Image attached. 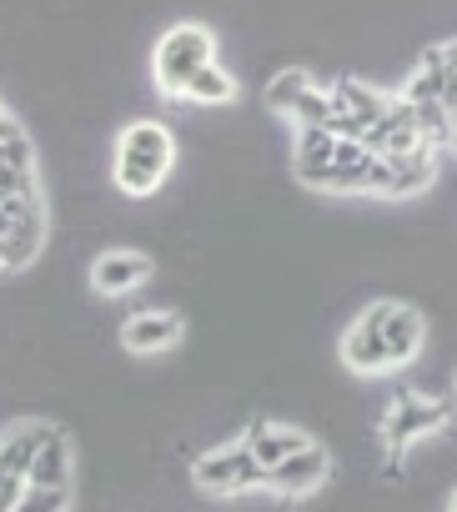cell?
I'll return each mask as SVG.
<instances>
[{"label":"cell","mask_w":457,"mask_h":512,"mask_svg":"<svg viewBox=\"0 0 457 512\" xmlns=\"http://www.w3.org/2000/svg\"><path fill=\"white\" fill-rule=\"evenodd\" d=\"M46 246V201L26 206L16 216V226L0 236V272H11V267H31L36 262V251Z\"/></svg>","instance_id":"ba28073f"},{"label":"cell","mask_w":457,"mask_h":512,"mask_svg":"<svg viewBox=\"0 0 457 512\" xmlns=\"http://www.w3.org/2000/svg\"><path fill=\"white\" fill-rule=\"evenodd\" d=\"M66 482H71V442H66L61 427H46L26 487H36V492H66Z\"/></svg>","instance_id":"30bf717a"},{"label":"cell","mask_w":457,"mask_h":512,"mask_svg":"<svg viewBox=\"0 0 457 512\" xmlns=\"http://www.w3.org/2000/svg\"><path fill=\"white\" fill-rule=\"evenodd\" d=\"M437 171V151L417 146L407 156H387V196H417Z\"/></svg>","instance_id":"4fadbf2b"},{"label":"cell","mask_w":457,"mask_h":512,"mask_svg":"<svg viewBox=\"0 0 457 512\" xmlns=\"http://www.w3.org/2000/svg\"><path fill=\"white\" fill-rule=\"evenodd\" d=\"M191 477L201 492L211 497H237V492H252V487H267V467L252 457L247 442H226L216 452H201L191 462Z\"/></svg>","instance_id":"3957f363"},{"label":"cell","mask_w":457,"mask_h":512,"mask_svg":"<svg viewBox=\"0 0 457 512\" xmlns=\"http://www.w3.org/2000/svg\"><path fill=\"white\" fill-rule=\"evenodd\" d=\"M442 91H447V81H442V71H437V61H432V51H427V61L407 76V86H402L397 96H402L407 106H437Z\"/></svg>","instance_id":"e0dca14e"},{"label":"cell","mask_w":457,"mask_h":512,"mask_svg":"<svg viewBox=\"0 0 457 512\" xmlns=\"http://www.w3.org/2000/svg\"><path fill=\"white\" fill-rule=\"evenodd\" d=\"M307 91H317V81H312L307 71H282V76H272V86H267V106L282 111V116H292Z\"/></svg>","instance_id":"ac0fdd59"},{"label":"cell","mask_w":457,"mask_h":512,"mask_svg":"<svg viewBox=\"0 0 457 512\" xmlns=\"http://www.w3.org/2000/svg\"><path fill=\"white\" fill-rule=\"evenodd\" d=\"M0 166H11V171H36V146H31V136L21 131V136H11L6 146H0Z\"/></svg>","instance_id":"d6986e66"},{"label":"cell","mask_w":457,"mask_h":512,"mask_svg":"<svg viewBox=\"0 0 457 512\" xmlns=\"http://www.w3.org/2000/svg\"><path fill=\"white\" fill-rule=\"evenodd\" d=\"M387 312H392V302H377L347 327V337H342V367L347 372H387V342H382Z\"/></svg>","instance_id":"277c9868"},{"label":"cell","mask_w":457,"mask_h":512,"mask_svg":"<svg viewBox=\"0 0 457 512\" xmlns=\"http://www.w3.org/2000/svg\"><path fill=\"white\" fill-rule=\"evenodd\" d=\"M332 96L362 121V126H382L387 116H392V101L397 96H387V91H372L367 81H357V76H342V81H332Z\"/></svg>","instance_id":"7c38bea8"},{"label":"cell","mask_w":457,"mask_h":512,"mask_svg":"<svg viewBox=\"0 0 457 512\" xmlns=\"http://www.w3.org/2000/svg\"><path fill=\"white\" fill-rule=\"evenodd\" d=\"M377 427L387 432V442H392V452H402L412 437H427V432H437V427H447V407L442 402H427V397H412V392H402L382 417H377Z\"/></svg>","instance_id":"5b68a950"},{"label":"cell","mask_w":457,"mask_h":512,"mask_svg":"<svg viewBox=\"0 0 457 512\" xmlns=\"http://www.w3.org/2000/svg\"><path fill=\"white\" fill-rule=\"evenodd\" d=\"M176 166V136L161 121H131L116 136V186L126 196H151Z\"/></svg>","instance_id":"6da1fadb"},{"label":"cell","mask_w":457,"mask_h":512,"mask_svg":"<svg viewBox=\"0 0 457 512\" xmlns=\"http://www.w3.org/2000/svg\"><path fill=\"white\" fill-rule=\"evenodd\" d=\"M452 146H457V136H452Z\"/></svg>","instance_id":"cb8c5ba5"},{"label":"cell","mask_w":457,"mask_h":512,"mask_svg":"<svg viewBox=\"0 0 457 512\" xmlns=\"http://www.w3.org/2000/svg\"><path fill=\"white\" fill-rule=\"evenodd\" d=\"M0 482H6V472H0Z\"/></svg>","instance_id":"603a6c76"},{"label":"cell","mask_w":457,"mask_h":512,"mask_svg":"<svg viewBox=\"0 0 457 512\" xmlns=\"http://www.w3.org/2000/svg\"><path fill=\"white\" fill-rule=\"evenodd\" d=\"M21 497H26V482H16V477L0 482V512H16V507H21Z\"/></svg>","instance_id":"44dd1931"},{"label":"cell","mask_w":457,"mask_h":512,"mask_svg":"<svg viewBox=\"0 0 457 512\" xmlns=\"http://www.w3.org/2000/svg\"><path fill=\"white\" fill-rule=\"evenodd\" d=\"M452 512H457V492H452Z\"/></svg>","instance_id":"7402d4cb"},{"label":"cell","mask_w":457,"mask_h":512,"mask_svg":"<svg viewBox=\"0 0 457 512\" xmlns=\"http://www.w3.org/2000/svg\"><path fill=\"white\" fill-rule=\"evenodd\" d=\"M242 442L252 447V457L272 472V467H282L287 457H297V452H307L312 447V437L307 432H297V427H282V422H252L247 432H242Z\"/></svg>","instance_id":"9c48e42d"},{"label":"cell","mask_w":457,"mask_h":512,"mask_svg":"<svg viewBox=\"0 0 457 512\" xmlns=\"http://www.w3.org/2000/svg\"><path fill=\"white\" fill-rule=\"evenodd\" d=\"M16 512H66V492H36V487H26V497H21Z\"/></svg>","instance_id":"ffe728a7"},{"label":"cell","mask_w":457,"mask_h":512,"mask_svg":"<svg viewBox=\"0 0 457 512\" xmlns=\"http://www.w3.org/2000/svg\"><path fill=\"white\" fill-rule=\"evenodd\" d=\"M211 61H216L211 31H206V26H176V31L161 36L151 71H156V86H161L166 96H186L191 76H196L201 66H211Z\"/></svg>","instance_id":"7a4b0ae2"},{"label":"cell","mask_w":457,"mask_h":512,"mask_svg":"<svg viewBox=\"0 0 457 512\" xmlns=\"http://www.w3.org/2000/svg\"><path fill=\"white\" fill-rule=\"evenodd\" d=\"M382 342H387V367H407L422 347V317L412 307H397L387 312V327H382Z\"/></svg>","instance_id":"5bb4252c"},{"label":"cell","mask_w":457,"mask_h":512,"mask_svg":"<svg viewBox=\"0 0 457 512\" xmlns=\"http://www.w3.org/2000/svg\"><path fill=\"white\" fill-rule=\"evenodd\" d=\"M327 472H332V452L312 442L307 452H297V457H287L282 467H272V472H267V487H277V492H287V497H307L312 487L327 482Z\"/></svg>","instance_id":"52a82bcc"},{"label":"cell","mask_w":457,"mask_h":512,"mask_svg":"<svg viewBox=\"0 0 457 512\" xmlns=\"http://www.w3.org/2000/svg\"><path fill=\"white\" fill-rule=\"evenodd\" d=\"M186 101H196V106H226V101H237V81L211 61V66H201V71L191 76Z\"/></svg>","instance_id":"2e32d148"},{"label":"cell","mask_w":457,"mask_h":512,"mask_svg":"<svg viewBox=\"0 0 457 512\" xmlns=\"http://www.w3.org/2000/svg\"><path fill=\"white\" fill-rule=\"evenodd\" d=\"M41 437H46V427H31V432H16V437L0 442V472L16 477V482H26V477H31V462H36V452H41Z\"/></svg>","instance_id":"9a60e30c"},{"label":"cell","mask_w":457,"mask_h":512,"mask_svg":"<svg viewBox=\"0 0 457 512\" xmlns=\"http://www.w3.org/2000/svg\"><path fill=\"white\" fill-rule=\"evenodd\" d=\"M176 337H181V317H176V312H136V317L121 327L126 352H166Z\"/></svg>","instance_id":"8fae6325"},{"label":"cell","mask_w":457,"mask_h":512,"mask_svg":"<svg viewBox=\"0 0 457 512\" xmlns=\"http://www.w3.org/2000/svg\"><path fill=\"white\" fill-rule=\"evenodd\" d=\"M146 277H151V256H146V251H131V246L96 256V267H91V287H96V292H106V297L136 292Z\"/></svg>","instance_id":"8992f818"}]
</instances>
